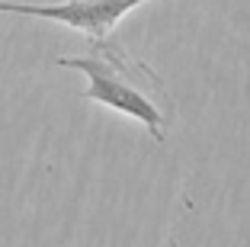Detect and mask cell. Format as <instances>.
<instances>
[{
  "instance_id": "7a4b0ae2",
  "label": "cell",
  "mask_w": 250,
  "mask_h": 247,
  "mask_svg": "<svg viewBox=\"0 0 250 247\" xmlns=\"http://www.w3.org/2000/svg\"><path fill=\"white\" fill-rule=\"evenodd\" d=\"M147 0H64V3H16L0 0V13H22V16H45V20L64 22L71 29H81L83 36L106 39L119 26L128 10L141 7Z\"/></svg>"
},
{
  "instance_id": "6da1fadb",
  "label": "cell",
  "mask_w": 250,
  "mask_h": 247,
  "mask_svg": "<svg viewBox=\"0 0 250 247\" xmlns=\"http://www.w3.org/2000/svg\"><path fill=\"white\" fill-rule=\"evenodd\" d=\"M58 67H77L87 74V100H96L109 109L138 119L154 141L167 135V116H164V84L151 74V67L132 58L116 39H96L90 55L58 58Z\"/></svg>"
}]
</instances>
